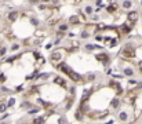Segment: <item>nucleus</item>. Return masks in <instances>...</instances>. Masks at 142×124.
<instances>
[{
	"instance_id": "obj_1",
	"label": "nucleus",
	"mask_w": 142,
	"mask_h": 124,
	"mask_svg": "<svg viewBox=\"0 0 142 124\" xmlns=\"http://www.w3.org/2000/svg\"><path fill=\"white\" fill-rule=\"evenodd\" d=\"M120 54H121V57H123L126 61L135 58V55H137V48H135L134 43H127V44H124L123 48H121V51H120Z\"/></svg>"
},
{
	"instance_id": "obj_2",
	"label": "nucleus",
	"mask_w": 142,
	"mask_h": 124,
	"mask_svg": "<svg viewBox=\"0 0 142 124\" xmlns=\"http://www.w3.org/2000/svg\"><path fill=\"white\" fill-rule=\"evenodd\" d=\"M95 59L98 62H101L104 66H108V65L110 64V55L106 54V52H99V54H97L95 55Z\"/></svg>"
},
{
	"instance_id": "obj_3",
	"label": "nucleus",
	"mask_w": 142,
	"mask_h": 124,
	"mask_svg": "<svg viewBox=\"0 0 142 124\" xmlns=\"http://www.w3.org/2000/svg\"><path fill=\"white\" fill-rule=\"evenodd\" d=\"M63 58V54H62V50H54L51 54H50V61L51 64H58L61 62Z\"/></svg>"
},
{
	"instance_id": "obj_4",
	"label": "nucleus",
	"mask_w": 142,
	"mask_h": 124,
	"mask_svg": "<svg viewBox=\"0 0 142 124\" xmlns=\"http://www.w3.org/2000/svg\"><path fill=\"white\" fill-rule=\"evenodd\" d=\"M133 29H134V22H131L128 20H127V22H124L123 25L120 26V30L123 32V33H130Z\"/></svg>"
},
{
	"instance_id": "obj_5",
	"label": "nucleus",
	"mask_w": 142,
	"mask_h": 124,
	"mask_svg": "<svg viewBox=\"0 0 142 124\" xmlns=\"http://www.w3.org/2000/svg\"><path fill=\"white\" fill-rule=\"evenodd\" d=\"M52 83L57 84V85H60V87H62V88L68 87V85H66V80L63 77H61V76H54V77H52Z\"/></svg>"
},
{
	"instance_id": "obj_6",
	"label": "nucleus",
	"mask_w": 142,
	"mask_h": 124,
	"mask_svg": "<svg viewBox=\"0 0 142 124\" xmlns=\"http://www.w3.org/2000/svg\"><path fill=\"white\" fill-rule=\"evenodd\" d=\"M117 120L121 121V123H126V121H128L130 120V114L127 110H120V112H117Z\"/></svg>"
},
{
	"instance_id": "obj_7",
	"label": "nucleus",
	"mask_w": 142,
	"mask_h": 124,
	"mask_svg": "<svg viewBox=\"0 0 142 124\" xmlns=\"http://www.w3.org/2000/svg\"><path fill=\"white\" fill-rule=\"evenodd\" d=\"M127 20L135 23L137 21L139 20V13H138V11H135V10H133V11H130V10H128V13H127Z\"/></svg>"
},
{
	"instance_id": "obj_8",
	"label": "nucleus",
	"mask_w": 142,
	"mask_h": 124,
	"mask_svg": "<svg viewBox=\"0 0 142 124\" xmlns=\"http://www.w3.org/2000/svg\"><path fill=\"white\" fill-rule=\"evenodd\" d=\"M18 18H19V13L18 11H10L7 14V21L8 22H15Z\"/></svg>"
},
{
	"instance_id": "obj_9",
	"label": "nucleus",
	"mask_w": 142,
	"mask_h": 124,
	"mask_svg": "<svg viewBox=\"0 0 142 124\" xmlns=\"http://www.w3.org/2000/svg\"><path fill=\"white\" fill-rule=\"evenodd\" d=\"M120 106H121V99L119 98V95H117V97H115L110 101V108L112 109H119Z\"/></svg>"
},
{
	"instance_id": "obj_10",
	"label": "nucleus",
	"mask_w": 142,
	"mask_h": 124,
	"mask_svg": "<svg viewBox=\"0 0 142 124\" xmlns=\"http://www.w3.org/2000/svg\"><path fill=\"white\" fill-rule=\"evenodd\" d=\"M29 23H31V25L33 26V28H40V20H39L37 17H35V15H31L29 17Z\"/></svg>"
},
{
	"instance_id": "obj_11",
	"label": "nucleus",
	"mask_w": 142,
	"mask_h": 124,
	"mask_svg": "<svg viewBox=\"0 0 142 124\" xmlns=\"http://www.w3.org/2000/svg\"><path fill=\"white\" fill-rule=\"evenodd\" d=\"M81 23V21H80V18H79V15H70L69 17V25L70 26H75V25H80Z\"/></svg>"
},
{
	"instance_id": "obj_12",
	"label": "nucleus",
	"mask_w": 142,
	"mask_h": 124,
	"mask_svg": "<svg viewBox=\"0 0 142 124\" xmlns=\"http://www.w3.org/2000/svg\"><path fill=\"white\" fill-rule=\"evenodd\" d=\"M83 48H84V51H87V52H92L94 50H101L102 47L98 46V44H86Z\"/></svg>"
},
{
	"instance_id": "obj_13",
	"label": "nucleus",
	"mask_w": 142,
	"mask_h": 124,
	"mask_svg": "<svg viewBox=\"0 0 142 124\" xmlns=\"http://www.w3.org/2000/svg\"><path fill=\"white\" fill-rule=\"evenodd\" d=\"M83 77H84V80H86L87 83H92V82H95L97 75H95V73H92V72H88V73H86L84 76H83Z\"/></svg>"
},
{
	"instance_id": "obj_14",
	"label": "nucleus",
	"mask_w": 142,
	"mask_h": 124,
	"mask_svg": "<svg viewBox=\"0 0 142 124\" xmlns=\"http://www.w3.org/2000/svg\"><path fill=\"white\" fill-rule=\"evenodd\" d=\"M121 8H123V10H131V8H133V0H123V2H121Z\"/></svg>"
},
{
	"instance_id": "obj_15",
	"label": "nucleus",
	"mask_w": 142,
	"mask_h": 124,
	"mask_svg": "<svg viewBox=\"0 0 142 124\" xmlns=\"http://www.w3.org/2000/svg\"><path fill=\"white\" fill-rule=\"evenodd\" d=\"M123 75L127 76V77H133V76L135 75V72H134V69L131 68V66H126V68L123 69Z\"/></svg>"
},
{
	"instance_id": "obj_16",
	"label": "nucleus",
	"mask_w": 142,
	"mask_h": 124,
	"mask_svg": "<svg viewBox=\"0 0 142 124\" xmlns=\"http://www.w3.org/2000/svg\"><path fill=\"white\" fill-rule=\"evenodd\" d=\"M75 120H77V121H83V120H84V113H83L79 108H77V110L75 112Z\"/></svg>"
},
{
	"instance_id": "obj_17",
	"label": "nucleus",
	"mask_w": 142,
	"mask_h": 124,
	"mask_svg": "<svg viewBox=\"0 0 142 124\" xmlns=\"http://www.w3.org/2000/svg\"><path fill=\"white\" fill-rule=\"evenodd\" d=\"M117 8H119V4H116V3H112L110 6H108L106 11L109 13V14H115V13L117 11Z\"/></svg>"
},
{
	"instance_id": "obj_18",
	"label": "nucleus",
	"mask_w": 142,
	"mask_h": 124,
	"mask_svg": "<svg viewBox=\"0 0 142 124\" xmlns=\"http://www.w3.org/2000/svg\"><path fill=\"white\" fill-rule=\"evenodd\" d=\"M69 23H66V22H61L60 25H58V30H61V32H68L69 30Z\"/></svg>"
},
{
	"instance_id": "obj_19",
	"label": "nucleus",
	"mask_w": 142,
	"mask_h": 124,
	"mask_svg": "<svg viewBox=\"0 0 142 124\" xmlns=\"http://www.w3.org/2000/svg\"><path fill=\"white\" fill-rule=\"evenodd\" d=\"M51 77V73H37L36 80H48Z\"/></svg>"
},
{
	"instance_id": "obj_20",
	"label": "nucleus",
	"mask_w": 142,
	"mask_h": 124,
	"mask_svg": "<svg viewBox=\"0 0 142 124\" xmlns=\"http://www.w3.org/2000/svg\"><path fill=\"white\" fill-rule=\"evenodd\" d=\"M32 106H33V103L31 101H23L21 103V109H23V110H28V109H31Z\"/></svg>"
},
{
	"instance_id": "obj_21",
	"label": "nucleus",
	"mask_w": 142,
	"mask_h": 124,
	"mask_svg": "<svg viewBox=\"0 0 142 124\" xmlns=\"http://www.w3.org/2000/svg\"><path fill=\"white\" fill-rule=\"evenodd\" d=\"M39 112H40V108H31V109H28V110H26V113H28V116H35V114L36 113H39Z\"/></svg>"
},
{
	"instance_id": "obj_22",
	"label": "nucleus",
	"mask_w": 142,
	"mask_h": 124,
	"mask_svg": "<svg viewBox=\"0 0 142 124\" xmlns=\"http://www.w3.org/2000/svg\"><path fill=\"white\" fill-rule=\"evenodd\" d=\"M32 123H46V117L44 116H39V117H35L32 120Z\"/></svg>"
},
{
	"instance_id": "obj_23",
	"label": "nucleus",
	"mask_w": 142,
	"mask_h": 124,
	"mask_svg": "<svg viewBox=\"0 0 142 124\" xmlns=\"http://www.w3.org/2000/svg\"><path fill=\"white\" fill-rule=\"evenodd\" d=\"M90 35H91V32L90 30H83L81 33H80V37H81V39H88V37H90Z\"/></svg>"
},
{
	"instance_id": "obj_24",
	"label": "nucleus",
	"mask_w": 142,
	"mask_h": 124,
	"mask_svg": "<svg viewBox=\"0 0 142 124\" xmlns=\"http://www.w3.org/2000/svg\"><path fill=\"white\" fill-rule=\"evenodd\" d=\"M83 11H84V13L87 14V15H91V14L94 13V8H92L91 6H86V7H84V10H83Z\"/></svg>"
},
{
	"instance_id": "obj_25",
	"label": "nucleus",
	"mask_w": 142,
	"mask_h": 124,
	"mask_svg": "<svg viewBox=\"0 0 142 124\" xmlns=\"http://www.w3.org/2000/svg\"><path fill=\"white\" fill-rule=\"evenodd\" d=\"M7 109H8V106H7L6 102H2V103H0V114H3L4 112L7 110Z\"/></svg>"
},
{
	"instance_id": "obj_26",
	"label": "nucleus",
	"mask_w": 142,
	"mask_h": 124,
	"mask_svg": "<svg viewBox=\"0 0 142 124\" xmlns=\"http://www.w3.org/2000/svg\"><path fill=\"white\" fill-rule=\"evenodd\" d=\"M137 83H138V80H135V79H128V82H127L128 87H135Z\"/></svg>"
},
{
	"instance_id": "obj_27",
	"label": "nucleus",
	"mask_w": 142,
	"mask_h": 124,
	"mask_svg": "<svg viewBox=\"0 0 142 124\" xmlns=\"http://www.w3.org/2000/svg\"><path fill=\"white\" fill-rule=\"evenodd\" d=\"M14 105H15V98H14V97H11V98H8L7 106H8V108H13Z\"/></svg>"
},
{
	"instance_id": "obj_28",
	"label": "nucleus",
	"mask_w": 142,
	"mask_h": 124,
	"mask_svg": "<svg viewBox=\"0 0 142 124\" xmlns=\"http://www.w3.org/2000/svg\"><path fill=\"white\" fill-rule=\"evenodd\" d=\"M19 48H21V44H19V43H14L10 50H11V51H18Z\"/></svg>"
},
{
	"instance_id": "obj_29",
	"label": "nucleus",
	"mask_w": 142,
	"mask_h": 124,
	"mask_svg": "<svg viewBox=\"0 0 142 124\" xmlns=\"http://www.w3.org/2000/svg\"><path fill=\"white\" fill-rule=\"evenodd\" d=\"M6 54H7V47L2 46V47H0V57H4Z\"/></svg>"
},
{
	"instance_id": "obj_30",
	"label": "nucleus",
	"mask_w": 142,
	"mask_h": 124,
	"mask_svg": "<svg viewBox=\"0 0 142 124\" xmlns=\"http://www.w3.org/2000/svg\"><path fill=\"white\" fill-rule=\"evenodd\" d=\"M69 95H70L72 98H75V97H76V87H73V85H72L70 90H69Z\"/></svg>"
},
{
	"instance_id": "obj_31",
	"label": "nucleus",
	"mask_w": 142,
	"mask_h": 124,
	"mask_svg": "<svg viewBox=\"0 0 142 124\" xmlns=\"http://www.w3.org/2000/svg\"><path fill=\"white\" fill-rule=\"evenodd\" d=\"M94 39H95V41H102V40H104V36L99 35V33H95V35H94Z\"/></svg>"
},
{
	"instance_id": "obj_32",
	"label": "nucleus",
	"mask_w": 142,
	"mask_h": 124,
	"mask_svg": "<svg viewBox=\"0 0 142 124\" xmlns=\"http://www.w3.org/2000/svg\"><path fill=\"white\" fill-rule=\"evenodd\" d=\"M37 8H39L40 11H44L46 8H47V6H46L44 3H39V4H37Z\"/></svg>"
},
{
	"instance_id": "obj_33",
	"label": "nucleus",
	"mask_w": 142,
	"mask_h": 124,
	"mask_svg": "<svg viewBox=\"0 0 142 124\" xmlns=\"http://www.w3.org/2000/svg\"><path fill=\"white\" fill-rule=\"evenodd\" d=\"M91 15H92L91 20L94 21V22H95V21H99V15H97V14H91Z\"/></svg>"
},
{
	"instance_id": "obj_34",
	"label": "nucleus",
	"mask_w": 142,
	"mask_h": 124,
	"mask_svg": "<svg viewBox=\"0 0 142 124\" xmlns=\"http://www.w3.org/2000/svg\"><path fill=\"white\" fill-rule=\"evenodd\" d=\"M135 90H142V82H138L135 84Z\"/></svg>"
},
{
	"instance_id": "obj_35",
	"label": "nucleus",
	"mask_w": 142,
	"mask_h": 124,
	"mask_svg": "<svg viewBox=\"0 0 142 124\" xmlns=\"http://www.w3.org/2000/svg\"><path fill=\"white\" fill-rule=\"evenodd\" d=\"M66 121H68V120H66V117H65V116H62L60 120H58V123H66Z\"/></svg>"
},
{
	"instance_id": "obj_36",
	"label": "nucleus",
	"mask_w": 142,
	"mask_h": 124,
	"mask_svg": "<svg viewBox=\"0 0 142 124\" xmlns=\"http://www.w3.org/2000/svg\"><path fill=\"white\" fill-rule=\"evenodd\" d=\"M138 69H139V73H142V59L141 62H138Z\"/></svg>"
},
{
	"instance_id": "obj_37",
	"label": "nucleus",
	"mask_w": 142,
	"mask_h": 124,
	"mask_svg": "<svg viewBox=\"0 0 142 124\" xmlns=\"http://www.w3.org/2000/svg\"><path fill=\"white\" fill-rule=\"evenodd\" d=\"M40 2H42V3H50L51 0H40Z\"/></svg>"
}]
</instances>
